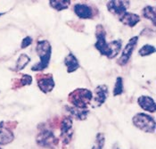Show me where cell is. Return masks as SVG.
<instances>
[{
    "instance_id": "6da1fadb",
    "label": "cell",
    "mask_w": 156,
    "mask_h": 149,
    "mask_svg": "<svg viewBox=\"0 0 156 149\" xmlns=\"http://www.w3.org/2000/svg\"><path fill=\"white\" fill-rule=\"evenodd\" d=\"M37 55L39 57V62L31 67L32 72H42L49 66L52 56V46L47 39L38 40L36 47Z\"/></svg>"
},
{
    "instance_id": "7a4b0ae2",
    "label": "cell",
    "mask_w": 156,
    "mask_h": 149,
    "mask_svg": "<svg viewBox=\"0 0 156 149\" xmlns=\"http://www.w3.org/2000/svg\"><path fill=\"white\" fill-rule=\"evenodd\" d=\"M93 99V92L87 88L79 87L68 95V102L73 107L80 109H88Z\"/></svg>"
},
{
    "instance_id": "3957f363",
    "label": "cell",
    "mask_w": 156,
    "mask_h": 149,
    "mask_svg": "<svg viewBox=\"0 0 156 149\" xmlns=\"http://www.w3.org/2000/svg\"><path fill=\"white\" fill-rule=\"evenodd\" d=\"M36 143L40 147L55 149L58 147L59 138L55 137L54 132L44 124L38 126V133L36 137Z\"/></svg>"
},
{
    "instance_id": "277c9868",
    "label": "cell",
    "mask_w": 156,
    "mask_h": 149,
    "mask_svg": "<svg viewBox=\"0 0 156 149\" xmlns=\"http://www.w3.org/2000/svg\"><path fill=\"white\" fill-rule=\"evenodd\" d=\"M133 125L145 133H154L155 131V120L149 114L138 112L132 118Z\"/></svg>"
},
{
    "instance_id": "5b68a950",
    "label": "cell",
    "mask_w": 156,
    "mask_h": 149,
    "mask_svg": "<svg viewBox=\"0 0 156 149\" xmlns=\"http://www.w3.org/2000/svg\"><path fill=\"white\" fill-rule=\"evenodd\" d=\"M73 136V122L68 116H63L60 122V137L63 146H67L71 143Z\"/></svg>"
},
{
    "instance_id": "8992f818",
    "label": "cell",
    "mask_w": 156,
    "mask_h": 149,
    "mask_svg": "<svg viewBox=\"0 0 156 149\" xmlns=\"http://www.w3.org/2000/svg\"><path fill=\"white\" fill-rule=\"evenodd\" d=\"M17 126V122H0V146H5L14 140L12 129Z\"/></svg>"
},
{
    "instance_id": "52a82bcc",
    "label": "cell",
    "mask_w": 156,
    "mask_h": 149,
    "mask_svg": "<svg viewBox=\"0 0 156 149\" xmlns=\"http://www.w3.org/2000/svg\"><path fill=\"white\" fill-rule=\"evenodd\" d=\"M96 38L95 43L96 49L104 56H108L109 49L108 43L106 41V30L102 24L96 25Z\"/></svg>"
},
{
    "instance_id": "ba28073f",
    "label": "cell",
    "mask_w": 156,
    "mask_h": 149,
    "mask_svg": "<svg viewBox=\"0 0 156 149\" xmlns=\"http://www.w3.org/2000/svg\"><path fill=\"white\" fill-rule=\"evenodd\" d=\"M137 42H138V36H134L125 45L124 48L121 51L120 56L117 60V63L120 66H125L128 62H129V60L132 56L133 52L137 45Z\"/></svg>"
},
{
    "instance_id": "9c48e42d",
    "label": "cell",
    "mask_w": 156,
    "mask_h": 149,
    "mask_svg": "<svg viewBox=\"0 0 156 149\" xmlns=\"http://www.w3.org/2000/svg\"><path fill=\"white\" fill-rule=\"evenodd\" d=\"M37 84L41 92L48 94L53 91L55 86L52 73H37L36 75Z\"/></svg>"
},
{
    "instance_id": "30bf717a",
    "label": "cell",
    "mask_w": 156,
    "mask_h": 149,
    "mask_svg": "<svg viewBox=\"0 0 156 149\" xmlns=\"http://www.w3.org/2000/svg\"><path fill=\"white\" fill-rule=\"evenodd\" d=\"M109 88L106 85L102 84L98 85L94 90V95H93V99H92V106L93 107H100L102 106L106 99L108 98Z\"/></svg>"
},
{
    "instance_id": "8fae6325",
    "label": "cell",
    "mask_w": 156,
    "mask_h": 149,
    "mask_svg": "<svg viewBox=\"0 0 156 149\" xmlns=\"http://www.w3.org/2000/svg\"><path fill=\"white\" fill-rule=\"evenodd\" d=\"M107 9L111 13L120 17L122 14L128 12V8L130 6L129 1H120V0H112L106 5Z\"/></svg>"
},
{
    "instance_id": "7c38bea8",
    "label": "cell",
    "mask_w": 156,
    "mask_h": 149,
    "mask_svg": "<svg viewBox=\"0 0 156 149\" xmlns=\"http://www.w3.org/2000/svg\"><path fill=\"white\" fill-rule=\"evenodd\" d=\"M73 11L75 14L80 18L83 20H89L94 18V9L89 5L83 4V3H78L75 4L73 6Z\"/></svg>"
},
{
    "instance_id": "4fadbf2b",
    "label": "cell",
    "mask_w": 156,
    "mask_h": 149,
    "mask_svg": "<svg viewBox=\"0 0 156 149\" xmlns=\"http://www.w3.org/2000/svg\"><path fill=\"white\" fill-rule=\"evenodd\" d=\"M137 104L145 112H155L156 111V105L155 101L153 98L149 97V96H140L137 98Z\"/></svg>"
},
{
    "instance_id": "5bb4252c",
    "label": "cell",
    "mask_w": 156,
    "mask_h": 149,
    "mask_svg": "<svg viewBox=\"0 0 156 149\" xmlns=\"http://www.w3.org/2000/svg\"><path fill=\"white\" fill-rule=\"evenodd\" d=\"M65 110L69 113V116L72 119H76L78 121H84L87 118L89 110L88 109H80L77 107H73L72 105H66Z\"/></svg>"
},
{
    "instance_id": "9a60e30c",
    "label": "cell",
    "mask_w": 156,
    "mask_h": 149,
    "mask_svg": "<svg viewBox=\"0 0 156 149\" xmlns=\"http://www.w3.org/2000/svg\"><path fill=\"white\" fill-rule=\"evenodd\" d=\"M140 20H141V18L138 14L129 12H126L120 17H119V21L122 24L126 25L128 27H130V28L135 27L140 22Z\"/></svg>"
},
{
    "instance_id": "2e32d148",
    "label": "cell",
    "mask_w": 156,
    "mask_h": 149,
    "mask_svg": "<svg viewBox=\"0 0 156 149\" xmlns=\"http://www.w3.org/2000/svg\"><path fill=\"white\" fill-rule=\"evenodd\" d=\"M64 65L66 66L68 73H75L80 67V64L79 62V60L77 59V57L72 53H69L65 56V58H64Z\"/></svg>"
},
{
    "instance_id": "e0dca14e",
    "label": "cell",
    "mask_w": 156,
    "mask_h": 149,
    "mask_svg": "<svg viewBox=\"0 0 156 149\" xmlns=\"http://www.w3.org/2000/svg\"><path fill=\"white\" fill-rule=\"evenodd\" d=\"M122 48V41L120 39H115L108 43L109 54L107 58L108 59H113L118 56V55L121 52Z\"/></svg>"
},
{
    "instance_id": "ac0fdd59",
    "label": "cell",
    "mask_w": 156,
    "mask_h": 149,
    "mask_svg": "<svg viewBox=\"0 0 156 149\" xmlns=\"http://www.w3.org/2000/svg\"><path fill=\"white\" fill-rule=\"evenodd\" d=\"M32 84V77L29 74H23L20 79H15L12 81V88H20V87L30 86Z\"/></svg>"
},
{
    "instance_id": "d6986e66",
    "label": "cell",
    "mask_w": 156,
    "mask_h": 149,
    "mask_svg": "<svg viewBox=\"0 0 156 149\" xmlns=\"http://www.w3.org/2000/svg\"><path fill=\"white\" fill-rule=\"evenodd\" d=\"M71 4H72L71 0H50L49 1V5L53 9L58 12L68 9Z\"/></svg>"
},
{
    "instance_id": "ffe728a7",
    "label": "cell",
    "mask_w": 156,
    "mask_h": 149,
    "mask_svg": "<svg viewBox=\"0 0 156 149\" xmlns=\"http://www.w3.org/2000/svg\"><path fill=\"white\" fill-rule=\"evenodd\" d=\"M142 15L144 16L145 19L149 20L152 22L154 26L156 24V12L155 7L151 6V5H146L145 7L143 8L142 10Z\"/></svg>"
},
{
    "instance_id": "44dd1931",
    "label": "cell",
    "mask_w": 156,
    "mask_h": 149,
    "mask_svg": "<svg viewBox=\"0 0 156 149\" xmlns=\"http://www.w3.org/2000/svg\"><path fill=\"white\" fill-rule=\"evenodd\" d=\"M30 62V57L28 55H26V54L20 55V56L18 57V59L16 61V64H15L16 71L20 72V71L23 70Z\"/></svg>"
},
{
    "instance_id": "7402d4cb",
    "label": "cell",
    "mask_w": 156,
    "mask_h": 149,
    "mask_svg": "<svg viewBox=\"0 0 156 149\" xmlns=\"http://www.w3.org/2000/svg\"><path fill=\"white\" fill-rule=\"evenodd\" d=\"M124 92V83L122 77H117L115 80L114 87L112 90V95L114 97H118Z\"/></svg>"
},
{
    "instance_id": "603a6c76",
    "label": "cell",
    "mask_w": 156,
    "mask_h": 149,
    "mask_svg": "<svg viewBox=\"0 0 156 149\" xmlns=\"http://www.w3.org/2000/svg\"><path fill=\"white\" fill-rule=\"evenodd\" d=\"M156 48L154 46L150 45V44H145L140 49L138 50V55L140 56H142V57H144V56H148V55H151L154 54Z\"/></svg>"
},
{
    "instance_id": "cb8c5ba5",
    "label": "cell",
    "mask_w": 156,
    "mask_h": 149,
    "mask_svg": "<svg viewBox=\"0 0 156 149\" xmlns=\"http://www.w3.org/2000/svg\"><path fill=\"white\" fill-rule=\"evenodd\" d=\"M105 136L104 133L99 132L96 134L95 143L92 149H103L105 147Z\"/></svg>"
},
{
    "instance_id": "d4e9b609",
    "label": "cell",
    "mask_w": 156,
    "mask_h": 149,
    "mask_svg": "<svg viewBox=\"0 0 156 149\" xmlns=\"http://www.w3.org/2000/svg\"><path fill=\"white\" fill-rule=\"evenodd\" d=\"M32 42H33V38L30 37V36H27V37H25L22 40V43H21V48L22 49H25V48H27L28 47H30L31 44H32Z\"/></svg>"
},
{
    "instance_id": "484cf974",
    "label": "cell",
    "mask_w": 156,
    "mask_h": 149,
    "mask_svg": "<svg viewBox=\"0 0 156 149\" xmlns=\"http://www.w3.org/2000/svg\"><path fill=\"white\" fill-rule=\"evenodd\" d=\"M112 149H119V147H118L117 146H114V147H113V148H112Z\"/></svg>"
},
{
    "instance_id": "4316f807",
    "label": "cell",
    "mask_w": 156,
    "mask_h": 149,
    "mask_svg": "<svg viewBox=\"0 0 156 149\" xmlns=\"http://www.w3.org/2000/svg\"><path fill=\"white\" fill-rule=\"evenodd\" d=\"M0 149H2V148H1V147H0Z\"/></svg>"
}]
</instances>
